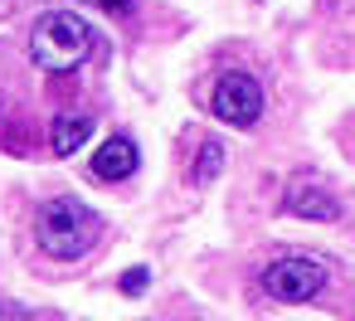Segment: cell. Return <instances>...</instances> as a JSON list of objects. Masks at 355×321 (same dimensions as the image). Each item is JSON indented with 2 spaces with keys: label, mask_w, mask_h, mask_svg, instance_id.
I'll return each instance as SVG.
<instances>
[{
  "label": "cell",
  "mask_w": 355,
  "mask_h": 321,
  "mask_svg": "<svg viewBox=\"0 0 355 321\" xmlns=\"http://www.w3.org/2000/svg\"><path fill=\"white\" fill-rule=\"evenodd\" d=\"M219 166H224V146H219V141H205V146H200V166H190V180H195V185H209V180L219 175Z\"/></svg>",
  "instance_id": "obj_8"
},
{
  "label": "cell",
  "mask_w": 355,
  "mask_h": 321,
  "mask_svg": "<svg viewBox=\"0 0 355 321\" xmlns=\"http://www.w3.org/2000/svg\"><path fill=\"white\" fill-rule=\"evenodd\" d=\"M88 6H98V10H107V15H127L137 0H88Z\"/></svg>",
  "instance_id": "obj_9"
},
{
  "label": "cell",
  "mask_w": 355,
  "mask_h": 321,
  "mask_svg": "<svg viewBox=\"0 0 355 321\" xmlns=\"http://www.w3.org/2000/svg\"><path fill=\"white\" fill-rule=\"evenodd\" d=\"M0 321H35L25 306H15V302H0Z\"/></svg>",
  "instance_id": "obj_10"
},
{
  "label": "cell",
  "mask_w": 355,
  "mask_h": 321,
  "mask_svg": "<svg viewBox=\"0 0 355 321\" xmlns=\"http://www.w3.org/2000/svg\"><path fill=\"white\" fill-rule=\"evenodd\" d=\"M98 229H103V219H98L83 200H73V195L44 200V205H40V219H35L40 248H44L49 258H59V263L83 258V253L98 243Z\"/></svg>",
  "instance_id": "obj_1"
},
{
  "label": "cell",
  "mask_w": 355,
  "mask_h": 321,
  "mask_svg": "<svg viewBox=\"0 0 355 321\" xmlns=\"http://www.w3.org/2000/svg\"><path fill=\"white\" fill-rule=\"evenodd\" d=\"M122 287H127V292H141V287H146V268H132V272L122 277Z\"/></svg>",
  "instance_id": "obj_11"
},
{
  "label": "cell",
  "mask_w": 355,
  "mask_h": 321,
  "mask_svg": "<svg viewBox=\"0 0 355 321\" xmlns=\"http://www.w3.org/2000/svg\"><path fill=\"white\" fill-rule=\"evenodd\" d=\"M209 107H214V117H219V122H229V127H253V122H258V112H263V88H258V78H253V73L229 69V73L214 83Z\"/></svg>",
  "instance_id": "obj_4"
},
{
  "label": "cell",
  "mask_w": 355,
  "mask_h": 321,
  "mask_svg": "<svg viewBox=\"0 0 355 321\" xmlns=\"http://www.w3.org/2000/svg\"><path fill=\"white\" fill-rule=\"evenodd\" d=\"M88 54H93V25L78 20L73 10H49L30 30V59L44 73H73L88 64Z\"/></svg>",
  "instance_id": "obj_2"
},
{
  "label": "cell",
  "mask_w": 355,
  "mask_h": 321,
  "mask_svg": "<svg viewBox=\"0 0 355 321\" xmlns=\"http://www.w3.org/2000/svg\"><path fill=\"white\" fill-rule=\"evenodd\" d=\"M88 137H93V112H59L54 122H49V146L59 151V156H73V151H83L88 146Z\"/></svg>",
  "instance_id": "obj_7"
},
{
  "label": "cell",
  "mask_w": 355,
  "mask_h": 321,
  "mask_svg": "<svg viewBox=\"0 0 355 321\" xmlns=\"http://www.w3.org/2000/svg\"><path fill=\"white\" fill-rule=\"evenodd\" d=\"M258 282H263V292L277 297V302H311V297L326 287V263H321V258H302V253H292V258L268 263Z\"/></svg>",
  "instance_id": "obj_3"
},
{
  "label": "cell",
  "mask_w": 355,
  "mask_h": 321,
  "mask_svg": "<svg viewBox=\"0 0 355 321\" xmlns=\"http://www.w3.org/2000/svg\"><path fill=\"white\" fill-rule=\"evenodd\" d=\"M282 205H287V214H297V219H321V224L340 214L336 195H331V190H321V185H306V180H297V185L282 195Z\"/></svg>",
  "instance_id": "obj_6"
},
{
  "label": "cell",
  "mask_w": 355,
  "mask_h": 321,
  "mask_svg": "<svg viewBox=\"0 0 355 321\" xmlns=\"http://www.w3.org/2000/svg\"><path fill=\"white\" fill-rule=\"evenodd\" d=\"M141 166V151L132 137H107L98 151H93V175L98 180H132Z\"/></svg>",
  "instance_id": "obj_5"
}]
</instances>
